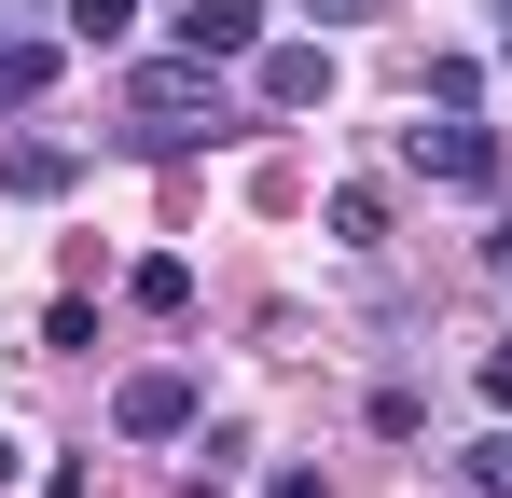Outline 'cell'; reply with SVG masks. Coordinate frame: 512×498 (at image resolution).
I'll list each match as a JSON object with an SVG mask.
<instances>
[{
    "instance_id": "6da1fadb",
    "label": "cell",
    "mask_w": 512,
    "mask_h": 498,
    "mask_svg": "<svg viewBox=\"0 0 512 498\" xmlns=\"http://www.w3.org/2000/svg\"><path fill=\"white\" fill-rule=\"evenodd\" d=\"M402 166H416V180H457V194H485V180H499V139H485V125H471V111H443V125H402Z\"/></svg>"
},
{
    "instance_id": "7c38bea8",
    "label": "cell",
    "mask_w": 512,
    "mask_h": 498,
    "mask_svg": "<svg viewBox=\"0 0 512 498\" xmlns=\"http://www.w3.org/2000/svg\"><path fill=\"white\" fill-rule=\"evenodd\" d=\"M14 471H28V443H14V429H0V485H14Z\"/></svg>"
},
{
    "instance_id": "5b68a950",
    "label": "cell",
    "mask_w": 512,
    "mask_h": 498,
    "mask_svg": "<svg viewBox=\"0 0 512 498\" xmlns=\"http://www.w3.org/2000/svg\"><path fill=\"white\" fill-rule=\"evenodd\" d=\"M0 194H28V208L70 194V153H56V139H14V153H0Z\"/></svg>"
},
{
    "instance_id": "4fadbf2b",
    "label": "cell",
    "mask_w": 512,
    "mask_h": 498,
    "mask_svg": "<svg viewBox=\"0 0 512 498\" xmlns=\"http://www.w3.org/2000/svg\"><path fill=\"white\" fill-rule=\"evenodd\" d=\"M319 14H388V0H319Z\"/></svg>"
},
{
    "instance_id": "3957f363",
    "label": "cell",
    "mask_w": 512,
    "mask_h": 498,
    "mask_svg": "<svg viewBox=\"0 0 512 498\" xmlns=\"http://www.w3.org/2000/svg\"><path fill=\"white\" fill-rule=\"evenodd\" d=\"M263 111H333V42H263Z\"/></svg>"
},
{
    "instance_id": "52a82bcc",
    "label": "cell",
    "mask_w": 512,
    "mask_h": 498,
    "mask_svg": "<svg viewBox=\"0 0 512 498\" xmlns=\"http://www.w3.org/2000/svg\"><path fill=\"white\" fill-rule=\"evenodd\" d=\"M333 236H346V249L388 236V180H346V194H333Z\"/></svg>"
},
{
    "instance_id": "277c9868",
    "label": "cell",
    "mask_w": 512,
    "mask_h": 498,
    "mask_svg": "<svg viewBox=\"0 0 512 498\" xmlns=\"http://www.w3.org/2000/svg\"><path fill=\"white\" fill-rule=\"evenodd\" d=\"M180 56H263V0H180Z\"/></svg>"
},
{
    "instance_id": "5bb4252c",
    "label": "cell",
    "mask_w": 512,
    "mask_h": 498,
    "mask_svg": "<svg viewBox=\"0 0 512 498\" xmlns=\"http://www.w3.org/2000/svg\"><path fill=\"white\" fill-rule=\"evenodd\" d=\"M499 14H512V0H499Z\"/></svg>"
},
{
    "instance_id": "9c48e42d",
    "label": "cell",
    "mask_w": 512,
    "mask_h": 498,
    "mask_svg": "<svg viewBox=\"0 0 512 498\" xmlns=\"http://www.w3.org/2000/svg\"><path fill=\"white\" fill-rule=\"evenodd\" d=\"M125 291H139V305H153V319H180V305H194V263H167V249H153V263H139V277H125Z\"/></svg>"
},
{
    "instance_id": "8fae6325",
    "label": "cell",
    "mask_w": 512,
    "mask_h": 498,
    "mask_svg": "<svg viewBox=\"0 0 512 498\" xmlns=\"http://www.w3.org/2000/svg\"><path fill=\"white\" fill-rule=\"evenodd\" d=\"M485 402L512 415V332H499V346H485Z\"/></svg>"
},
{
    "instance_id": "30bf717a",
    "label": "cell",
    "mask_w": 512,
    "mask_h": 498,
    "mask_svg": "<svg viewBox=\"0 0 512 498\" xmlns=\"http://www.w3.org/2000/svg\"><path fill=\"white\" fill-rule=\"evenodd\" d=\"M471 498H512V429H485V443H471Z\"/></svg>"
},
{
    "instance_id": "ba28073f",
    "label": "cell",
    "mask_w": 512,
    "mask_h": 498,
    "mask_svg": "<svg viewBox=\"0 0 512 498\" xmlns=\"http://www.w3.org/2000/svg\"><path fill=\"white\" fill-rule=\"evenodd\" d=\"M56 14H70V42H125V28H139L153 0H56Z\"/></svg>"
},
{
    "instance_id": "7a4b0ae2",
    "label": "cell",
    "mask_w": 512,
    "mask_h": 498,
    "mask_svg": "<svg viewBox=\"0 0 512 498\" xmlns=\"http://www.w3.org/2000/svg\"><path fill=\"white\" fill-rule=\"evenodd\" d=\"M111 429H125V443H180V429H194V374H125V388H111Z\"/></svg>"
},
{
    "instance_id": "8992f818",
    "label": "cell",
    "mask_w": 512,
    "mask_h": 498,
    "mask_svg": "<svg viewBox=\"0 0 512 498\" xmlns=\"http://www.w3.org/2000/svg\"><path fill=\"white\" fill-rule=\"evenodd\" d=\"M42 83H56V42H0V111H28Z\"/></svg>"
}]
</instances>
